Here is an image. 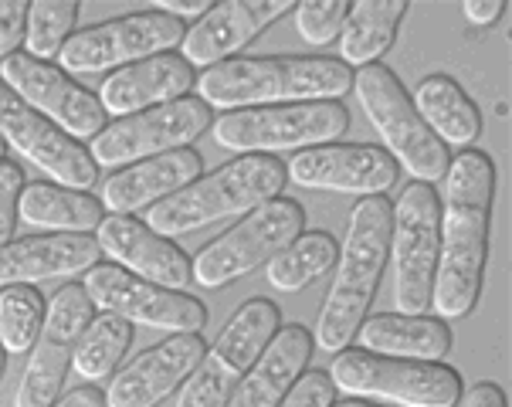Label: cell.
Wrapping results in <instances>:
<instances>
[{
	"mask_svg": "<svg viewBox=\"0 0 512 407\" xmlns=\"http://www.w3.org/2000/svg\"><path fill=\"white\" fill-rule=\"evenodd\" d=\"M441 201L431 184H407L390 207V255H394V302L401 316H424L435 296Z\"/></svg>",
	"mask_w": 512,
	"mask_h": 407,
	"instance_id": "cell-9",
	"label": "cell"
},
{
	"mask_svg": "<svg viewBox=\"0 0 512 407\" xmlns=\"http://www.w3.org/2000/svg\"><path fill=\"white\" fill-rule=\"evenodd\" d=\"M95 319V302L89 299L85 285L68 282L51 296L45 309L38 340L31 346V360L24 367V377L17 384L14 407H51L65 384V374L72 367L75 346L82 333Z\"/></svg>",
	"mask_w": 512,
	"mask_h": 407,
	"instance_id": "cell-13",
	"label": "cell"
},
{
	"mask_svg": "<svg viewBox=\"0 0 512 407\" xmlns=\"http://www.w3.org/2000/svg\"><path fill=\"white\" fill-rule=\"evenodd\" d=\"M204 157L197 150H173L160 157L140 160L133 167L116 170L102 187V207L109 214H136L143 207L167 201L177 190H184L201 177Z\"/></svg>",
	"mask_w": 512,
	"mask_h": 407,
	"instance_id": "cell-21",
	"label": "cell"
},
{
	"mask_svg": "<svg viewBox=\"0 0 512 407\" xmlns=\"http://www.w3.org/2000/svg\"><path fill=\"white\" fill-rule=\"evenodd\" d=\"M285 177L306 190L384 197V190L397 184V163L387 150L370 143H329L295 153L285 163Z\"/></svg>",
	"mask_w": 512,
	"mask_h": 407,
	"instance_id": "cell-17",
	"label": "cell"
},
{
	"mask_svg": "<svg viewBox=\"0 0 512 407\" xmlns=\"http://www.w3.org/2000/svg\"><path fill=\"white\" fill-rule=\"evenodd\" d=\"M353 92H357L363 112L373 129L384 140L390 160L401 163L414 180L435 187L448 173V146L424 126V119L414 109L411 95L387 65H367L353 75Z\"/></svg>",
	"mask_w": 512,
	"mask_h": 407,
	"instance_id": "cell-5",
	"label": "cell"
},
{
	"mask_svg": "<svg viewBox=\"0 0 512 407\" xmlns=\"http://www.w3.org/2000/svg\"><path fill=\"white\" fill-rule=\"evenodd\" d=\"M0 163H4V140H0Z\"/></svg>",
	"mask_w": 512,
	"mask_h": 407,
	"instance_id": "cell-43",
	"label": "cell"
},
{
	"mask_svg": "<svg viewBox=\"0 0 512 407\" xmlns=\"http://www.w3.org/2000/svg\"><path fill=\"white\" fill-rule=\"evenodd\" d=\"M0 140L11 143L21 157L55 177L68 190H89L95 184V163L82 143L62 133L51 119L34 112L28 102L0 82Z\"/></svg>",
	"mask_w": 512,
	"mask_h": 407,
	"instance_id": "cell-16",
	"label": "cell"
},
{
	"mask_svg": "<svg viewBox=\"0 0 512 407\" xmlns=\"http://www.w3.org/2000/svg\"><path fill=\"white\" fill-rule=\"evenodd\" d=\"M462 407H506V394H502L499 384H492V380H479V384H472L468 391H462Z\"/></svg>",
	"mask_w": 512,
	"mask_h": 407,
	"instance_id": "cell-38",
	"label": "cell"
},
{
	"mask_svg": "<svg viewBox=\"0 0 512 407\" xmlns=\"http://www.w3.org/2000/svg\"><path fill=\"white\" fill-rule=\"evenodd\" d=\"M302 228H306V211L299 201L275 197L197 251V258L190 262L194 282L204 289H221V285L245 279L258 265L272 262L285 245H292L302 235Z\"/></svg>",
	"mask_w": 512,
	"mask_h": 407,
	"instance_id": "cell-8",
	"label": "cell"
},
{
	"mask_svg": "<svg viewBox=\"0 0 512 407\" xmlns=\"http://www.w3.org/2000/svg\"><path fill=\"white\" fill-rule=\"evenodd\" d=\"M214 126L211 106L201 99H177L167 106L143 109L133 116H123L109 123L89 146L95 167H126L160 153L187 150L197 136H204Z\"/></svg>",
	"mask_w": 512,
	"mask_h": 407,
	"instance_id": "cell-11",
	"label": "cell"
},
{
	"mask_svg": "<svg viewBox=\"0 0 512 407\" xmlns=\"http://www.w3.org/2000/svg\"><path fill=\"white\" fill-rule=\"evenodd\" d=\"M285 187V163L265 153H245V157L224 163L207 177H197L194 184L177 190L167 201L153 204L146 214V224L163 238L190 235L197 228H207L214 221L251 214L255 207L282 194Z\"/></svg>",
	"mask_w": 512,
	"mask_h": 407,
	"instance_id": "cell-4",
	"label": "cell"
},
{
	"mask_svg": "<svg viewBox=\"0 0 512 407\" xmlns=\"http://www.w3.org/2000/svg\"><path fill=\"white\" fill-rule=\"evenodd\" d=\"M0 82L72 140H95L106 129L109 116L102 102L89 89L68 79V72H62L58 65L38 62L28 51L0 62Z\"/></svg>",
	"mask_w": 512,
	"mask_h": 407,
	"instance_id": "cell-15",
	"label": "cell"
},
{
	"mask_svg": "<svg viewBox=\"0 0 512 407\" xmlns=\"http://www.w3.org/2000/svg\"><path fill=\"white\" fill-rule=\"evenodd\" d=\"M153 11L177 17V21H184V17H190V21H201V17L211 11V4H207V0H184V4H177V0H153Z\"/></svg>",
	"mask_w": 512,
	"mask_h": 407,
	"instance_id": "cell-39",
	"label": "cell"
},
{
	"mask_svg": "<svg viewBox=\"0 0 512 407\" xmlns=\"http://www.w3.org/2000/svg\"><path fill=\"white\" fill-rule=\"evenodd\" d=\"M502 11H506V4L502 0H465L462 4V14L465 21L472 24V28H489V24H496Z\"/></svg>",
	"mask_w": 512,
	"mask_h": 407,
	"instance_id": "cell-37",
	"label": "cell"
},
{
	"mask_svg": "<svg viewBox=\"0 0 512 407\" xmlns=\"http://www.w3.org/2000/svg\"><path fill=\"white\" fill-rule=\"evenodd\" d=\"M204 350L201 333H173L160 346H150L109 384L106 407H156L194 374Z\"/></svg>",
	"mask_w": 512,
	"mask_h": 407,
	"instance_id": "cell-20",
	"label": "cell"
},
{
	"mask_svg": "<svg viewBox=\"0 0 512 407\" xmlns=\"http://www.w3.org/2000/svg\"><path fill=\"white\" fill-rule=\"evenodd\" d=\"M197 92L204 106L228 112L289 102H340L346 92H353V68H346L340 58H228L207 68L197 79Z\"/></svg>",
	"mask_w": 512,
	"mask_h": 407,
	"instance_id": "cell-2",
	"label": "cell"
},
{
	"mask_svg": "<svg viewBox=\"0 0 512 407\" xmlns=\"http://www.w3.org/2000/svg\"><path fill=\"white\" fill-rule=\"evenodd\" d=\"M51 407H106V394H102L99 387L85 384V387H78V391L65 394L62 401H55Z\"/></svg>",
	"mask_w": 512,
	"mask_h": 407,
	"instance_id": "cell-40",
	"label": "cell"
},
{
	"mask_svg": "<svg viewBox=\"0 0 512 407\" xmlns=\"http://www.w3.org/2000/svg\"><path fill=\"white\" fill-rule=\"evenodd\" d=\"M102 218H106V207L85 190L28 184L17 201V221L45 228L51 235H89L99 228Z\"/></svg>",
	"mask_w": 512,
	"mask_h": 407,
	"instance_id": "cell-27",
	"label": "cell"
},
{
	"mask_svg": "<svg viewBox=\"0 0 512 407\" xmlns=\"http://www.w3.org/2000/svg\"><path fill=\"white\" fill-rule=\"evenodd\" d=\"M4 370H7V360H4V346H0V377H4Z\"/></svg>",
	"mask_w": 512,
	"mask_h": 407,
	"instance_id": "cell-42",
	"label": "cell"
},
{
	"mask_svg": "<svg viewBox=\"0 0 512 407\" xmlns=\"http://www.w3.org/2000/svg\"><path fill=\"white\" fill-rule=\"evenodd\" d=\"M336 401V387L329 380L326 370H309L292 384V391L285 394V401L279 407H333Z\"/></svg>",
	"mask_w": 512,
	"mask_h": 407,
	"instance_id": "cell-35",
	"label": "cell"
},
{
	"mask_svg": "<svg viewBox=\"0 0 512 407\" xmlns=\"http://www.w3.org/2000/svg\"><path fill=\"white\" fill-rule=\"evenodd\" d=\"M336 391L353 397H380L401 407H458L462 377L445 363L394 360L367 350H340L329 367Z\"/></svg>",
	"mask_w": 512,
	"mask_h": 407,
	"instance_id": "cell-7",
	"label": "cell"
},
{
	"mask_svg": "<svg viewBox=\"0 0 512 407\" xmlns=\"http://www.w3.org/2000/svg\"><path fill=\"white\" fill-rule=\"evenodd\" d=\"M214 140L234 153H265L275 150H312L329 146L350 129V112L340 102H289V106L234 109L218 116Z\"/></svg>",
	"mask_w": 512,
	"mask_h": 407,
	"instance_id": "cell-6",
	"label": "cell"
},
{
	"mask_svg": "<svg viewBox=\"0 0 512 407\" xmlns=\"http://www.w3.org/2000/svg\"><path fill=\"white\" fill-rule=\"evenodd\" d=\"M28 14L31 4H24V0H0V62L11 58L17 45L24 41V34H28Z\"/></svg>",
	"mask_w": 512,
	"mask_h": 407,
	"instance_id": "cell-36",
	"label": "cell"
},
{
	"mask_svg": "<svg viewBox=\"0 0 512 407\" xmlns=\"http://www.w3.org/2000/svg\"><path fill=\"white\" fill-rule=\"evenodd\" d=\"M282 313L272 299H248L224 333L214 340L211 350H204L194 374L184 380L177 397V407H224L241 377L251 370L258 353L265 350L268 340L279 333Z\"/></svg>",
	"mask_w": 512,
	"mask_h": 407,
	"instance_id": "cell-10",
	"label": "cell"
},
{
	"mask_svg": "<svg viewBox=\"0 0 512 407\" xmlns=\"http://www.w3.org/2000/svg\"><path fill=\"white\" fill-rule=\"evenodd\" d=\"M197 85V75L180 55H153L136 65L112 72L99 89V102L106 116H133V112L167 106V102L187 99Z\"/></svg>",
	"mask_w": 512,
	"mask_h": 407,
	"instance_id": "cell-22",
	"label": "cell"
},
{
	"mask_svg": "<svg viewBox=\"0 0 512 407\" xmlns=\"http://www.w3.org/2000/svg\"><path fill=\"white\" fill-rule=\"evenodd\" d=\"M346 17H350L346 0H309V4L295 7V31L306 45L323 48L343 34Z\"/></svg>",
	"mask_w": 512,
	"mask_h": 407,
	"instance_id": "cell-33",
	"label": "cell"
},
{
	"mask_svg": "<svg viewBox=\"0 0 512 407\" xmlns=\"http://www.w3.org/2000/svg\"><path fill=\"white\" fill-rule=\"evenodd\" d=\"M312 357V333L306 326L292 323L279 326V333L268 340L258 353L251 370L241 377L224 407H279L292 384L306 374V363Z\"/></svg>",
	"mask_w": 512,
	"mask_h": 407,
	"instance_id": "cell-24",
	"label": "cell"
},
{
	"mask_svg": "<svg viewBox=\"0 0 512 407\" xmlns=\"http://www.w3.org/2000/svg\"><path fill=\"white\" fill-rule=\"evenodd\" d=\"M414 109L445 146L468 150L482 136V112L451 75H428L414 92Z\"/></svg>",
	"mask_w": 512,
	"mask_h": 407,
	"instance_id": "cell-26",
	"label": "cell"
},
{
	"mask_svg": "<svg viewBox=\"0 0 512 407\" xmlns=\"http://www.w3.org/2000/svg\"><path fill=\"white\" fill-rule=\"evenodd\" d=\"M95 241H99L102 255L112 258V265L133 272L136 279H146L173 292H184L194 279L190 258L170 238L156 235L146 221L112 214V218H102V224L95 228Z\"/></svg>",
	"mask_w": 512,
	"mask_h": 407,
	"instance_id": "cell-19",
	"label": "cell"
},
{
	"mask_svg": "<svg viewBox=\"0 0 512 407\" xmlns=\"http://www.w3.org/2000/svg\"><path fill=\"white\" fill-rule=\"evenodd\" d=\"M78 17H82L78 0H34L28 14V34H24L28 55L38 62H51L55 55H62Z\"/></svg>",
	"mask_w": 512,
	"mask_h": 407,
	"instance_id": "cell-32",
	"label": "cell"
},
{
	"mask_svg": "<svg viewBox=\"0 0 512 407\" xmlns=\"http://www.w3.org/2000/svg\"><path fill=\"white\" fill-rule=\"evenodd\" d=\"M496 197V167L489 153L462 150L448 163L445 204L438 224V268L431 309L441 319H462L475 309L489 262V221Z\"/></svg>",
	"mask_w": 512,
	"mask_h": 407,
	"instance_id": "cell-1",
	"label": "cell"
},
{
	"mask_svg": "<svg viewBox=\"0 0 512 407\" xmlns=\"http://www.w3.org/2000/svg\"><path fill=\"white\" fill-rule=\"evenodd\" d=\"M357 336L367 353L394 357V360L441 363L451 350V329L445 326V319H428V316L380 313L363 319Z\"/></svg>",
	"mask_w": 512,
	"mask_h": 407,
	"instance_id": "cell-25",
	"label": "cell"
},
{
	"mask_svg": "<svg viewBox=\"0 0 512 407\" xmlns=\"http://www.w3.org/2000/svg\"><path fill=\"white\" fill-rule=\"evenodd\" d=\"M85 292L102 313L123 316L133 326L167 329V333H201L207 309L184 292L163 289L119 265H95L85 272Z\"/></svg>",
	"mask_w": 512,
	"mask_h": 407,
	"instance_id": "cell-14",
	"label": "cell"
},
{
	"mask_svg": "<svg viewBox=\"0 0 512 407\" xmlns=\"http://www.w3.org/2000/svg\"><path fill=\"white\" fill-rule=\"evenodd\" d=\"M45 296L34 285L0 289V346L4 353H31L45 323Z\"/></svg>",
	"mask_w": 512,
	"mask_h": 407,
	"instance_id": "cell-31",
	"label": "cell"
},
{
	"mask_svg": "<svg viewBox=\"0 0 512 407\" xmlns=\"http://www.w3.org/2000/svg\"><path fill=\"white\" fill-rule=\"evenodd\" d=\"M184 34H187L184 21L150 7V11L112 17V21L75 31L65 41L58 62H62V72H78V75L106 72V68H126L143 62V58L177 48L184 41Z\"/></svg>",
	"mask_w": 512,
	"mask_h": 407,
	"instance_id": "cell-12",
	"label": "cell"
},
{
	"mask_svg": "<svg viewBox=\"0 0 512 407\" xmlns=\"http://www.w3.org/2000/svg\"><path fill=\"white\" fill-rule=\"evenodd\" d=\"M289 11H295L292 0H228V4H214L201 21L190 24V31L180 41V58L190 68H211L218 62H228L231 55L248 48L268 24H275Z\"/></svg>",
	"mask_w": 512,
	"mask_h": 407,
	"instance_id": "cell-18",
	"label": "cell"
},
{
	"mask_svg": "<svg viewBox=\"0 0 512 407\" xmlns=\"http://www.w3.org/2000/svg\"><path fill=\"white\" fill-rule=\"evenodd\" d=\"M99 241L89 235H34L0 245V289L89 272L99 262Z\"/></svg>",
	"mask_w": 512,
	"mask_h": 407,
	"instance_id": "cell-23",
	"label": "cell"
},
{
	"mask_svg": "<svg viewBox=\"0 0 512 407\" xmlns=\"http://www.w3.org/2000/svg\"><path fill=\"white\" fill-rule=\"evenodd\" d=\"M336 251H340V245L326 231L299 235L268 262V285L279 292L309 289L312 282L323 279L329 268L336 265Z\"/></svg>",
	"mask_w": 512,
	"mask_h": 407,
	"instance_id": "cell-29",
	"label": "cell"
},
{
	"mask_svg": "<svg viewBox=\"0 0 512 407\" xmlns=\"http://www.w3.org/2000/svg\"><path fill=\"white\" fill-rule=\"evenodd\" d=\"M129 346H133V323H126L123 316L102 313L99 319H92L75 346V374L82 380H106L129 353Z\"/></svg>",
	"mask_w": 512,
	"mask_h": 407,
	"instance_id": "cell-30",
	"label": "cell"
},
{
	"mask_svg": "<svg viewBox=\"0 0 512 407\" xmlns=\"http://www.w3.org/2000/svg\"><path fill=\"white\" fill-rule=\"evenodd\" d=\"M407 17V0H360L350 4V17L343 24L340 62L346 68L377 65L397 38V28Z\"/></svg>",
	"mask_w": 512,
	"mask_h": 407,
	"instance_id": "cell-28",
	"label": "cell"
},
{
	"mask_svg": "<svg viewBox=\"0 0 512 407\" xmlns=\"http://www.w3.org/2000/svg\"><path fill=\"white\" fill-rule=\"evenodd\" d=\"M333 407H377V404H367V401H346V404H333Z\"/></svg>",
	"mask_w": 512,
	"mask_h": 407,
	"instance_id": "cell-41",
	"label": "cell"
},
{
	"mask_svg": "<svg viewBox=\"0 0 512 407\" xmlns=\"http://www.w3.org/2000/svg\"><path fill=\"white\" fill-rule=\"evenodd\" d=\"M24 190V173L17 163H0V245H11L17 224V201Z\"/></svg>",
	"mask_w": 512,
	"mask_h": 407,
	"instance_id": "cell-34",
	"label": "cell"
},
{
	"mask_svg": "<svg viewBox=\"0 0 512 407\" xmlns=\"http://www.w3.org/2000/svg\"><path fill=\"white\" fill-rule=\"evenodd\" d=\"M390 255V204L387 197H360L350 211L346 238L336 251V275L329 296L319 309L312 346L323 353H340L353 343L357 329L370 313Z\"/></svg>",
	"mask_w": 512,
	"mask_h": 407,
	"instance_id": "cell-3",
	"label": "cell"
}]
</instances>
